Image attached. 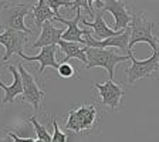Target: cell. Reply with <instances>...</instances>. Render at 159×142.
I'll use <instances>...</instances> for the list:
<instances>
[{
	"label": "cell",
	"mask_w": 159,
	"mask_h": 142,
	"mask_svg": "<svg viewBox=\"0 0 159 142\" xmlns=\"http://www.w3.org/2000/svg\"><path fill=\"white\" fill-rule=\"evenodd\" d=\"M34 142H43L41 139H34Z\"/></svg>",
	"instance_id": "obj_22"
},
{
	"label": "cell",
	"mask_w": 159,
	"mask_h": 142,
	"mask_svg": "<svg viewBox=\"0 0 159 142\" xmlns=\"http://www.w3.org/2000/svg\"><path fill=\"white\" fill-rule=\"evenodd\" d=\"M155 23L148 20L142 11H132V23H131V40H129V50L132 51L134 44L148 43L153 51H159L158 37L155 34Z\"/></svg>",
	"instance_id": "obj_1"
},
{
	"label": "cell",
	"mask_w": 159,
	"mask_h": 142,
	"mask_svg": "<svg viewBox=\"0 0 159 142\" xmlns=\"http://www.w3.org/2000/svg\"><path fill=\"white\" fill-rule=\"evenodd\" d=\"M17 70H19L20 76H21V81H23V101L26 103H30L34 108V115L40 111V103L44 99V93L43 89L40 88L36 83V78L33 77V74H30L26 68H24L23 64H19L17 66Z\"/></svg>",
	"instance_id": "obj_5"
},
{
	"label": "cell",
	"mask_w": 159,
	"mask_h": 142,
	"mask_svg": "<svg viewBox=\"0 0 159 142\" xmlns=\"http://www.w3.org/2000/svg\"><path fill=\"white\" fill-rule=\"evenodd\" d=\"M0 142H11V138H10V136H7V138L0 139Z\"/></svg>",
	"instance_id": "obj_21"
},
{
	"label": "cell",
	"mask_w": 159,
	"mask_h": 142,
	"mask_svg": "<svg viewBox=\"0 0 159 142\" xmlns=\"http://www.w3.org/2000/svg\"><path fill=\"white\" fill-rule=\"evenodd\" d=\"M26 118H27V121L33 125L34 131H36V134H37V139H41L43 142H53V135H50V132L47 131L46 126L41 125V124L37 121L36 115H27Z\"/></svg>",
	"instance_id": "obj_17"
},
{
	"label": "cell",
	"mask_w": 159,
	"mask_h": 142,
	"mask_svg": "<svg viewBox=\"0 0 159 142\" xmlns=\"http://www.w3.org/2000/svg\"><path fill=\"white\" fill-rule=\"evenodd\" d=\"M134 57L132 54H125V56H119L114 50L109 48H89L87 50V58H88V66L85 68H94V67H102L107 70L109 76V80L114 81V70L118 63H122L126 60H131Z\"/></svg>",
	"instance_id": "obj_3"
},
{
	"label": "cell",
	"mask_w": 159,
	"mask_h": 142,
	"mask_svg": "<svg viewBox=\"0 0 159 142\" xmlns=\"http://www.w3.org/2000/svg\"><path fill=\"white\" fill-rule=\"evenodd\" d=\"M131 61H132V64L128 68H125L128 84H134L135 81L141 78H146V77L153 78V74L159 71V51H153L149 58L142 60V61L136 60L135 57H132Z\"/></svg>",
	"instance_id": "obj_4"
},
{
	"label": "cell",
	"mask_w": 159,
	"mask_h": 142,
	"mask_svg": "<svg viewBox=\"0 0 159 142\" xmlns=\"http://www.w3.org/2000/svg\"><path fill=\"white\" fill-rule=\"evenodd\" d=\"M51 124H53V142H67L68 141V136H67V134H64L61 129H60L58 126V121H57L56 118L51 119Z\"/></svg>",
	"instance_id": "obj_19"
},
{
	"label": "cell",
	"mask_w": 159,
	"mask_h": 142,
	"mask_svg": "<svg viewBox=\"0 0 159 142\" xmlns=\"http://www.w3.org/2000/svg\"><path fill=\"white\" fill-rule=\"evenodd\" d=\"M94 87L99 91L101 104L104 107H108L111 111H118L121 108L122 97L125 94V91L121 85L115 84L112 80H108L105 83H95Z\"/></svg>",
	"instance_id": "obj_6"
},
{
	"label": "cell",
	"mask_w": 159,
	"mask_h": 142,
	"mask_svg": "<svg viewBox=\"0 0 159 142\" xmlns=\"http://www.w3.org/2000/svg\"><path fill=\"white\" fill-rule=\"evenodd\" d=\"M104 11H109L114 17V31H124L128 29L132 23V13H129L126 9L125 2L121 0H107L105 6L102 9Z\"/></svg>",
	"instance_id": "obj_9"
},
{
	"label": "cell",
	"mask_w": 159,
	"mask_h": 142,
	"mask_svg": "<svg viewBox=\"0 0 159 142\" xmlns=\"http://www.w3.org/2000/svg\"><path fill=\"white\" fill-rule=\"evenodd\" d=\"M6 68H9V71L13 74V83L6 85V84L0 80V88L4 89V98L2 99V103L7 104V103H13L14 98L20 94H23L24 87H23V81H21V76H20L17 67L11 66V64H4Z\"/></svg>",
	"instance_id": "obj_14"
},
{
	"label": "cell",
	"mask_w": 159,
	"mask_h": 142,
	"mask_svg": "<svg viewBox=\"0 0 159 142\" xmlns=\"http://www.w3.org/2000/svg\"><path fill=\"white\" fill-rule=\"evenodd\" d=\"M56 53H57V46H48V47H44V48L40 50V53L37 56H26L24 53H20L17 56L20 58L26 60V61H37L40 63V68H39V76L41 77V81L44 83V70L47 67H51V68H58L60 63L56 61Z\"/></svg>",
	"instance_id": "obj_11"
},
{
	"label": "cell",
	"mask_w": 159,
	"mask_h": 142,
	"mask_svg": "<svg viewBox=\"0 0 159 142\" xmlns=\"http://www.w3.org/2000/svg\"><path fill=\"white\" fill-rule=\"evenodd\" d=\"M57 46L60 47V51L64 54V58L60 63H67L71 58H77L81 63H85V67L88 66V58H87V46H81V43H73V41H64L60 40Z\"/></svg>",
	"instance_id": "obj_15"
},
{
	"label": "cell",
	"mask_w": 159,
	"mask_h": 142,
	"mask_svg": "<svg viewBox=\"0 0 159 142\" xmlns=\"http://www.w3.org/2000/svg\"><path fill=\"white\" fill-rule=\"evenodd\" d=\"M81 21H83V24L85 27H89L93 30L94 39L101 40V41L107 39H111V37H116L125 31V30L124 31H114V29H109L102 19V10L94 9V21H87L84 17L81 19Z\"/></svg>",
	"instance_id": "obj_12"
},
{
	"label": "cell",
	"mask_w": 159,
	"mask_h": 142,
	"mask_svg": "<svg viewBox=\"0 0 159 142\" xmlns=\"http://www.w3.org/2000/svg\"><path fill=\"white\" fill-rule=\"evenodd\" d=\"M31 16H33V20L34 23H36V29L34 31H41V27L46 21H51V20H56L57 17H63L61 14H57L54 13L53 10L48 7L46 0H39L37 3L33 4L31 7Z\"/></svg>",
	"instance_id": "obj_16"
},
{
	"label": "cell",
	"mask_w": 159,
	"mask_h": 142,
	"mask_svg": "<svg viewBox=\"0 0 159 142\" xmlns=\"http://www.w3.org/2000/svg\"><path fill=\"white\" fill-rule=\"evenodd\" d=\"M6 131L4 132L7 134V136H10V138L13 139V142H34L33 138H20L19 135H16L14 132H11V131H9V128H4Z\"/></svg>",
	"instance_id": "obj_20"
},
{
	"label": "cell",
	"mask_w": 159,
	"mask_h": 142,
	"mask_svg": "<svg viewBox=\"0 0 159 142\" xmlns=\"http://www.w3.org/2000/svg\"><path fill=\"white\" fill-rule=\"evenodd\" d=\"M4 7L11 9V13H10L7 21L4 23V29H13V30H16V31H23V33H26V34L34 33L33 30H30L29 27L26 26V23H24L26 16L31 13L33 3H17V4H11V7L6 3Z\"/></svg>",
	"instance_id": "obj_7"
},
{
	"label": "cell",
	"mask_w": 159,
	"mask_h": 142,
	"mask_svg": "<svg viewBox=\"0 0 159 142\" xmlns=\"http://www.w3.org/2000/svg\"><path fill=\"white\" fill-rule=\"evenodd\" d=\"M27 36L29 34L23 33V31H16L13 29H6L0 34V44L4 46V48H6L3 61L10 60L13 54L23 53V47L27 43Z\"/></svg>",
	"instance_id": "obj_8"
},
{
	"label": "cell",
	"mask_w": 159,
	"mask_h": 142,
	"mask_svg": "<svg viewBox=\"0 0 159 142\" xmlns=\"http://www.w3.org/2000/svg\"><path fill=\"white\" fill-rule=\"evenodd\" d=\"M57 73H58V77H61V78H74V77H77L75 70L70 63H60Z\"/></svg>",
	"instance_id": "obj_18"
},
{
	"label": "cell",
	"mask_w": 159,
	"mask_h": 142,
	"mask_svg": "<svg viewBox=\"0 0 159 142\" xmlns=\"http://www.w3.org/2000/svg\"><path fill=\"white\" fill-rule=\"evenodd\" d=\"M83 19L81 17V9H77L75 11V16H74V19L71 20H67V19H63V17H57V21H60V23H63L67 26L66 31H64L63 37H61V40H64V41H73V43H81L83 44V39L85 36H88V34H91V30L88 29H80L78 27V23L80 20Z\"/></svg>",
	"instance_id": "obj_10"
},
{
	"label": "cell",
	"mask_w": 159,
	"mask_h": 142,
	"mask_svg": "<svg viewBox=\"0 0 159 142\" xmlns=\"http://www.w3.org/2000/svg\"><path fill=\"white\" fill-rule=\"evenodd\" d=\"M98 109L93 104L73 107L70 109L68 117H67L66 129H68L74 134L88 132L98 124Z\"/></svg>",
	"instance_id": "obj_2"
},
{
	"label": "cell",
	"mask_w": 159,
	"mask_h": 142,
	"mask_svg": "<svg viewBox=\"0 0 159 142\" xmlns=\"http://www.w3.org/2000/svg\"><path fill=\"white\" fill-rule=\"evenodd\" d=\"M66 30L61 27H56L51 21H46L41 27L39 39L31 44V48H44L48 46H57L61 40Z\"/></svg>",
	"instance_id": "obj_13"
}]
</instances>
